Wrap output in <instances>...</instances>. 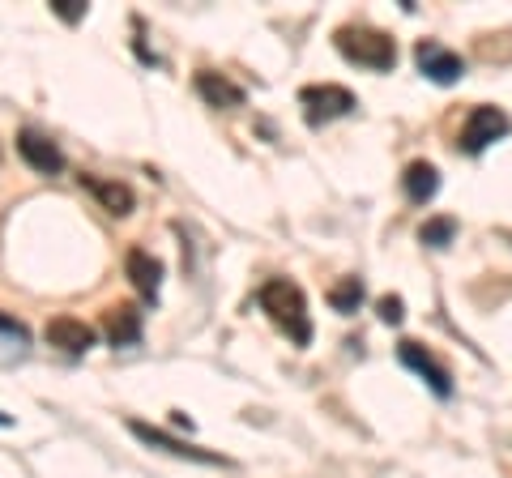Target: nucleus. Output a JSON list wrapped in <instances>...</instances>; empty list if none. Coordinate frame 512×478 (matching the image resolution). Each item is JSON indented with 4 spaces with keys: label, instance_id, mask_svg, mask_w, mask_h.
Segmentation results:
<instances>
[{
    "label": "nucleus",
    "instance_id": "obj_1",
    "mask_svg": "<svg viewBox=\"0 0 512 478\" xmlns=\"http://www.w3.org/2000/svg\"><path fill=\"white\" fill-rule=\"evenodd\" d=\"M256 304H261V312H265L278 329L291 333L295 346H308V342H312L308 299H303V291H299L291 278H269V282H261V291H256Z\"/></svg>",
    "mask_w": 512,
    "mask_h": 478
},
{
    "label": "nucleus",
    "instance_id": "obj_2",
    "mask_svg": "<svg viewBox=\"0 0 512 478\" xmlns=\"http://www.w3.org/2000/svg\"><path fill=\"white\" fill-rule=\"evenodd\" d=\"M338 52L359 69H372V73H389L397 65V43L384 35V30H372V26H342L338 35Z\"/></svg>",
    "mask_w": 512,
    "mask_h": 478
},
{
    "label": "nucleus",
    "instance_id": "obj_3",
    "mask_svg": "<svg viewBox=\"0 0 512 478\" xmlns=\"http://www.w3.org/2000/svg\"><path fill=\"white\" fill-rule=\"evenodd\" d=\"M299 107H303V120H308L312 129H320V124H329V120L350 116V111L359 107V99L346 86L325 82V86H303L299 90Z\"/></svg>",
    "mask_w": 512,
    "mask_h": 478
},
{
    "label": "nucleus",
    "instance_id": "obj_4",
    "mask_svg": "<svg viewBox=\"0 0 512 478\" xmlns=\"http://www.w3.org/2000/svg\"><path fill=\"white\" fill-rule=\"evenodd\" d=\"M508 133V116L500 107H474L470 111V120H466V129H461V141L457 146L466 150V154H483L487 146H495Z\"/></svg>",
    "mask_w": 512,
    "mask_h": 478
},
{
    "label": "nucleus",
    "instance_id": "obj_5",
    "mask_svg": "<svg viewBox=\"0 0 512 478\" xmlns=\"http://www.w3.org/2000/svg\"><path fill=\"white\" fill-rule=\"evenodd\" d=\"M414 60H419L423 77H431L436 86H453L457 77H466V60H461L457 52H448L444 43H431L423 39L419 47H414Z\"/></svg>",
    "mask_w": 512,
    "mask_h": 478
},
{
    "label": "nucleus",
    "instance_id": "obj_6",
    "mask_svg": "<svg viewBox=\"0 0 512 478\" xmlns=\"http://www.w3.org/2000/svg\"><path fill=\"white\" fill-rule=\"evenodd\" d=\"M397 359H402L410 372H419L427 380V389L436 393V397H453V376H448L444 363L436 355H427L419 342H402V346H397Z\"/></svg>",
    "mask_w": 512,
    "mask_h": 478
},
{
    "label": "nucleus",
    "instance_id": "obj_7",
    "mask_svg": "<svg viewBox=\"0 0 512 478\" xmlns=\"http://www.w3.org/2000/svg\"><path fill=\"white\" fill-rule=\"evenodd\" d=\"M128 432H133L141 444H150V449H163L171 457H188V461H201V466H218V461H222V457L205 453V449H192V444L175 440L171 432H163V427H150V423H141V419H128Z\"/></svg>",
    "mask_w": 512,
    "mask_h": 478
},
{
    "label": "nucleus",
    "instance_id": "obj_8",
    "mask_svg": "<svg viewBox=\"0 0 512 478\" xmlns=\"http://www.w3.org/2000/svg\"><path fill=\"white\" fill-rule=\"evenodd\" d=\"M18 154H22L39 175H60V171H64V154H60V146H56L52 137L35 133V129H22V133H18Z\"/></svg>",
    "mask_w": 512,
    "mask_h": 478
},
{
    "label": "nucleus",
    "instance_id": "obj_9",
    "mask_svg": "<svg viewBox=\"0 0 512 478\" xmlns=\"http://www.w3.org/2000/svg\"><path fill=\"white\" fill-rule=\"evenodd\" d=\"M124 269H128V282L137 286V295L141 299H158V291H163V261L150 257L146 248H128V257H124Z\"/></svg>",
    "mask_w": 512,
    "mask_h": 478
},
{
    "label": "nucleus",
    "instance_id": "obj_10",
    "mask_svg": "<svg viewBox=\"0 0 512 478\" xmlns=\"http://www.w3.org/2000/svg\"><path fill=\"white\" fill-rule=\"evenodd\" d=\"M43 333L56 350H64V355H86L94 346V329L86 321H77V316H52Z\"/></svg>",
    "mask_w": 512,
    "mask_h": 478
},
{
    "label": "nucleus",
    "instance_id": "obj_11",
    "mask_svg": "<svg viewBox=\"0 0 512 478\" xmlns=\"http://www.w3.org/2000/svg\"><path fill=\"white\" fill-rule=\"evenodd\" d=\"M192 86H197V94L210 107H218V111H235V107H244V86H235L231 77H222V73H210V69H201L197 77H192Z\"/></svg>",
    "mask_w": 512,
    "mask_h": 478
},
{
    "label": "nucleus",
    "instance_id": "obj_12",
    "mask_svg": "<svg viewBox=\"0 0 512 478\" xmlns=\"http://www.w3.org/2000/svg\"><path fill=\"white\" fill-rule=\"evenodd\" d=\"M82 188L103 205L107 214H116V218L133 214V188H128V184H120V180H103V175H82Z\"/></svg>",
    "mask_w": 512,
    "mask_h": 478
},
{
    "label": "nucleus",
    "instance_id": "obj_13",
    "mask_svg": "<svg viewBox=\"0 0 512 478\" xmlns=\"http://www.w3.org/2000/svg\"><path fill=\"white\" fill-rule=\"evenodd\" d=\"M402 193L414 201V205H427L431 197L440 193V171L427 163V158H419V163H410L402 171Z\"/></svg>",
    "mask_w": 512,
    "mask_h": 478
},
{
    "label": "nucleus",
    "instance_id": "obj_14",
    "mask_svg": "<svg viewBox=\"0 0 512 478\" xmlns=\"http://www.w3.org/2000/svg\"><path fill=\"white\" fill-rule=\"evenodd\" d=\"M103 329H107V342L111 346H137L141 342V312L128 308V304L111 308L103 316Z\"/></svg>",
    "mask_w": 512,
    "mask_h": 478
},
{
    "label": "nucleus",
    "instance_id": "obj_15",
    "mask_svg": "<svg viewBox=\"0 0 512 478\" xmlns=\"http://www.w3.org/2000/svg\"><path fill=\"white\" fill-rule=\"evenodd\" d=\"M329 304H333V312H342V316L359 312V304H363V282H359V278H342V282L329 291Z\"/></svg>",
    "mask_w": 512,
    "mask_h": 478
},
{
    "label": "nucleus",
    "instance_id": "obj_16",
    "mask_svg": "<svg viewBox=\"0 0 512 478\" xmlns=\"http://www.w3.org/2000/svg\"><path fill=\"white\" fill-rule=\"evenodd\" d=\"M453 235H457V222L453 218H431V222H423V231H419V239H423L427 248H444Z\"/></svg>",
    "mask_w": 512,
    "mask_h": 478
},
{
    "label": "nucleus",
    "instance_id": "obj_17",
    "mask_svg": "<svg viewBox=\"0 0 512 478\" xmlns=\"http://www.w3.org/2000/svg\"><path fill=\"white\" fill-rule=\"evenodd\" d=\"M376 308H380V321H384V325H402L406 304H402V299H397V295H384Z\"/></svg>",
    "mask_w": 512,
    "mask_h": 478
},
{
    "label": "nucleus",
    "instance_id": "obj_18",
    "mask_svg": "<svg viewBox=\"0 0 512 478\" xmlns=\"http://www.w3.org/2000/svg\"><path fill=\"white\" fill-rule=\"evenodd\" d=\"M52 9L60 13L64 22H82V18H86V5H82V0H52Z\"/></svg>",
    "mask_w": 512,
    "mask_h": 478
},
{
    "label": "nucleus",
    "instance_id": "obj_19",
    "mask_svg": "<svg viewBox=\"0 0 512 478\" xmlns=\"http://www.w3.org/2000/svg\"><path fill=\"white\" fill-rule=\"evenodd\" d=\"M0 329H5L9 338H18V342H26V338H30L26 325H22V321H9V316H0Z\"/></svg>",
    "mask_w": 512,
    "mask_h": 478
},
{
    "label": "nucleus",
    "instance_id": "obj_20",
    "mask_svg": "<svg viewBox=\"0 0 512 478\" xmlns=\"http://www.w3.org/2000/svg\"><path fill=\"white\" fill-rule=\"evenodd\" d=\"M9 423H13V419H9V414H5V410H0V427H9Z\"/></svg>",
    "mask_w": 512,
    "mask_h": 478
},
{
    "label": "nucleus",
    "instance_id": "obj_21",
    "mask_svg": "<svg viewBox=\"0 0 512 478\" xmlns=\"http://www.w3.org/2000/svg\"><path fill=\"white\" fill-rule=\"evenodd\" d=\"M0 163H5V150H0Z\"/></svg>",
    "mask_w": 512,
    "mask_h": 478
}]
</instances>
